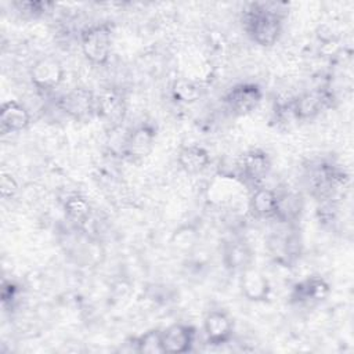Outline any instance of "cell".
<instances>
[{"mask_svg": "<svg viewBox=\"0 0 354 354\" xmlns=\"http://www.w3.org/2000/svg\"><path fill=\"white\" fill-rule=\"evenodd\" d=\"M277 3H252L243 11V26L254 43L270 47L282 33V15Z\"/></svg>", "mask_w": 354, "mask_h": 354, "instance_id": "1", "label": "cell"}, {"mask_svg": "<svg viewBox=\"0 0 354 354\" xmlns=\"http://www.w3.org/2000/svg\"><path fill=\"white\" fill-rule=\"evenodd\" d=\"M82 53L94 65H105L112 48V26L106 22L87 26L80 33Z\"/></svg>", "mask_w": 354, "mask_h": 354, "instance_id": "2", "label": "cell"}, {"mask_svg": "<svg viewBox=\"0 0 354 354\" xmlns=\"http://www.w3.org/2000/svg\"><path fill=\"white\" fill-rule=\"evenodd\" d=\"M95 102L97 97L91 90L87 87H75L58 98L57 106L69 118L83 122L97 115Z\"/></svg>", "mask_w": 354, "mask_h": 354, "instance_id": "3", "label": "cell"}, {"mask_svg": "<svg viewBox=\"0 0 354 354\" xmlns=\"http://www.w3.org/2000/svg\"><path fill=\"white\" fill-rule=\"evenodd\" d=\"M263 91L256 83H239L231 87L224 95L227 109L235 116H245L253 112L261 102Z\"/></svg>", "mask_w": 354, "mask_h": 354, "instance_id": "4", "label": "cell"}, {"mask_svg": "<svg viewBox=\"0 0 354 354\" xmlns=\"http://www.w3.org/2000/svg\"><path fill=\"white\" fill-rule=\"evenodd\" d=\"M29 76L39 91H51L62 83L65 69L57 58L41 57L30 66Z\"/></svg>", "mask_w": 354, "mask_h": 354, "instance_id": "5", "label": "cell"}, {"mask_svg": "<svg viewBox=\"0 0 354 354\" xmlns=\"http://www.w3.org/2000/svg\"><path fill=\"white\" fill-rule=\"evenodd\" d=\"M156 140V130L149 123H142L133 129L124 142H123V153L131 162H140L145 159L153 149Z\"/></svg>", "mask_w": 354, "mask_h": 354, "instance_id": "6", "label": "cell"}, {"mask_svg": "<svg viewBox=\"0 0 354 354\" xmlns=\"http://www.w3.org/2000/svg\"><path fill=\"white\" fill-rule=\"evenodd\" d=\"M329 101L330 95L325 90H314L300 94L288 105L293 118L299 120H307L319 115L321 111L328 106Z\"/></svg>", "mask_w": 354, "mask_h": 354, "instance_id": "7", "label": "cell"}, {"mask_svg": "<svg viewBox=\"0 0 354 354\" xmlns=\"http://www.w3.org/2000/svg\"><path fill=\"white\" fill-rule=\"evenodd\" d=\"M238 169L242 178L252 184H259L268 176L271 170V160L264 151L257 148L249 149L241 155Z\"/></svg>", "mask_w": 354, "mask_h": 354, "instance_id": "8", "label": "cell"}, {"mask_svg": "<svg viewBox=\"0 0 354 354\" xmlns=\"http://www.w3.org/2000/svg\"><path fill=\"white\" fill-rule=\"evenodd\" d=\"M203 333L206 342L212 346H221L231 340L234 333V322L223 310H212L203 319Z\"/></svg>", "mask_w": 354, "mask_h": 354, "instance_id": "9", "label": "cell"}, {"mask_svg": "<svg viewBox=\"0 0 354 354\" xmlns=\"http://www.w3.org/2000/svg\"><path fill=\"white\" fill-rule=\"evenodd\" d=\"M196 329L188 324H173L162 329V344L165 353H188L195 343Z\"/></svg>", "mask_w": 354, "mask_h": 354, "instance_id": "10", "label": "cell"}, {"mask_svg": "<svg viewBox=\"0 0 354 354\" xmlns=\"http://www.w3.org/2000/svg\"><path fill=\"white\" fill-rule=\"evenodd\" d=\"M239 288L242 295L250 301H266L271 293L268 278L252 266L241 271Z\"/></svg>", "mask_w": 354, "mask_h": 354, "instance_id": "11", "label": "cell"}, {"mask_svg": "<svg viewBox=\"0 0 354 354\" xmlns=\"http://www.w3.org/2000/svg\"><path fill=\"white\" fill-rule=\"evenodd\" d=\"M30 124V113L15 100L4 101L0 106V130L3 134L18 133Z\"/></svg>", "mask_w": 354, "mask_h": 354, "instance_id": "12", "label": "cell"}, {"mask_svg": "<svg viewBox=\"0 0 354 354\" xmlns=\"http://www.w3.org/2000/svg\"><path fill=\"white\" fill-rule=\"evenodd\" d=\"M278 205L279 195L277 194V191L267 187H256L248 201L249 212L257 218L277 217Z\"/></svg>", "mask_w": 354, "mask_h": 354, "instance_id": "13", "label": "cell"}, {"mask_svg": "<svg viewBox=\"0 0 354 354\" xmlns=\"http://www.w3.org/2000/svg\"><path fill=\"white\" fill-rule=\"evenodd\" d=\"M329 292L330 286L324 278L308 277L293 286L292 299L296 303H319L329 296Z\"/></svg>", "mask_w": 354, "mask_h": 354, "instance_id": "14", "label": "cell"}, {"mask_svg": "<svg viewBox=\"0 0 354 354\" xmlns=\"http://www.w3.org/2000/svg\"><path fill=\"white\" fill-rule=\"evenodd\" d=\"M177 163L187 174H199L210 165V155L201 145H184L177 153Z\"/></svg>", "mask_w": 354, "mask_h": 354, "instance_id": "15", "label": "cell"}, {"mask_svg": "<svg viewBox=\"0 0 354 354\" xmlns=\"http://www.w3.org/2000/svg\"><path fill=\"white\" fill-rule=\"evenodd\" d=\"M95 113L98 118H102L111 124L122 122L124 115V102L122 95L113 90L100 94L95 102Z\"/></svg>", "mask_w": 354, "mask_h": 354, "instance_id": "16", "label": "cell"}, {"mask_svg": "<svg viewBox=\"0 0 354 354\" xmlns=\"http://www.w3.org/2000/svg\"><path fill=\"white\" fill-rule=\"evenodd\" d=\"M224 264L232 271H242L252 266V252L242 242H231L224 248Z\"/></svg>", "mask_w": 354, "mask_h": 354, "instance_id": "17", "label": "cell"}, {"mask_svg": "<svg viewBox=\"0 0 354 354\" xmlns=\"http://www.w3.org/2000/svg\"><path fill=\"white\" fill-rule=\"evenodd\" d=\"M64 212L66 218L75 225H84L91 214V206L88 201L80 195H72L66 198L64 203Z\"/></svg>", "mask_w": 354, "mask_h": 354, "instance_id": "18", "label": "cell"}, {"mask_svg": "<svg viewBox=\"0 0 354 354\" xmlns=\"http://www.w3.org/2000/svg\"><path fill=\"white\" fill-rule=\"evenodd\" d=\"M201 95H202V88L199 83L188 77H180L174 80L171 84V97L176 102L188 105L198 101Z\"/></svg>", "mask_w": 354, "mask_h": 354, "instance_id": "19", "label": "cell"}, {"mask_svg": "<svg viewBox=\"0 0 354 354\" xmlns=\"http://www.w3.org/2000/svg\"><path fill=\"white\" fill-rule=\"evenodd\" d=\"M134 351L141 354H160L165 353L162 344V329H149L137 337L131 339Z\"/></svg>", "mask_w": 354, "mask_h": 354, "instance_id": "20", "label": "cell"}, {"mask_svg": "<svg viewBox=\"0 0 354 354\" xmlns=\"http://www.w3.org/2000/svg\"><path fill=\"white\" fill-rule=\"evenodd\" d=\"M196 241V230L192 228L191 225H184L180 227L178 230L174 231L173 236H171V243L177 248V249H189L195 245Z\"/></svg>", "mask_w": 354, "mask_h": 354, "instance_id": "21", "label": "cell"}, {"mask_svg": "<svg viewBox=\"0 0 354 354\" xmlns=\"http://www.w3.org/2000/svg\"><path fill=\"white\" fill-rule=\"evenodd\" d=\"M14 7L24 15L37 17L47 11V7H51V4L43 1H15Z\"/></svg>", "mask_w": 354, "mask_h": 354, "instance_id": "22", "label": "cell"}, {"mask_svg": "<svg viewBox=\"0 0 354 354\" xmlns=\"http://www.w3.org/2000/svg\"><path fill=\"white\" fill-rule=\"evenodd\" d=\"M18 189V184L15 181V178L8 174V173H3L0 177V191H1V196L4 199L14 196V194Z\"/></svg>", "mask_w": 354, "mask_h": 354, "instance_id": "23", "label": "cell"}, {"mask_svg": "<svg viewBox=\"0 0 354 354\" xmlns=\"http://www.w3.org/2000/svg\"><path fill=\"white\" fill-rule=\"evenodd\" d=\"M15 292H17V286L11 282H3V288H1V300L3 304L7 303V300H12L15 297Z\"/></svg>", "mask_w": 354, "mask_h": 354, "instance_id": "24", "label": "cell"}]
</instances>
